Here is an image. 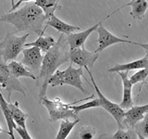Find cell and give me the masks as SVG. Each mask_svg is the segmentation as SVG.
<instances>
[{
    "instance_id": "cell-1",
    "label": "cell",
    "mask_w": 148,
    "mask_h": 139,
    "mask_svg": "<svg viewBox=\"0 0 148 139\" xmlns=\"http://www.w3.org/2000/svg\"><path fill=\"white\" fill-rule=\"evenodd\" d=\"M0 21L12 24L15 28L14 34L28 32V34L42 35L46 29L45 14L34 2L25 3L18 10L3 14L0 17Z\"/></svg>"
},
{
    "instance_id": "cell-2",
    "label": "cell",
    "mask_w": 148,
    "mask_h": 139,
    "mask_svg": "<svg viewBox=\"0 0 148 139\" xmlns=\"http://www.w3.org/2000/svg\"><path fill=\"white\" fill-rule=\"evenodd\" d=\"M69 45L67 40V35L61 34L58 40L56 42L44 56L43 63L38 76L36 77V85L40 88L39 103L46 96V90L49 85V79L56 72L59 66L69 61Z\"/></svg>"
},
{
    "instance_id": "cell-3",
    "label": "cell",
    "mask_w": 148,
    "mask_h": 139,
    "mask_svg": "<svg viewBox=\"0 0 148 139\" xmlns=\"http://www.w3.org/2000/svg\"><path fill=\"white\" fill-rule=\"evenodd\" d=\"M95 98V95H92V96L87 97V98L79 100L73 103H63L59 97H55L53 100L48 99L47 97H44L41 101V104L45 106V108L47 109L49 116H50V122H55L59 120H66V119H74L79 120L78 114L74 111L71 106L73 104H77L79 102L86 99H92Z\"/></svg>"
},
{
    "instance_id": "cell-4",
    "label": "cell",
    "mask_w": 148,
    "mask_h": 139,
    "mask_svg": "<svg viewBox=\"0 0 148 139\" xmlns=\"http://www.w3.org/2000/svg\"><path fill=\"white\" fill-rule=\"evenodd\" d=\"M82 77H83V68H74L72 63H71L69 65V67L64 71L57 70L49 79V85L52 87H57L64 85H71L73 87H76L81 92L86 94L87 91L83 86Z\"/></svg>"
},
{
    "instance_id": "cell-5",
    "label": "cell",
    "mask_w": 148,
    "mask_h": 139,
    "mask_svg": "<svg viewBox=\"0 0 148 139\" xmlns=\"http://www.w3.org/2000/svg\"><path fill=\"white\" fill-rule=\"evenodd\" d=\"M30 34L22 36H16L14 32H8L0 42V59L5 63L9 60H15L18 54L25 47L26 40Z\"/></svg>"
},
{
    "instance_id": "cell-6",
    "label": "cell",
    "mask_w": 148,
    "mask_h": 139,
    "mask_svg": "<svg viewBox=\"0 0 148 139\" xmlns=\"http://www.w3.org/2000/svg\"><path fill=\"white\" fill-rule=\"evenodd\" d=\"M0 85L2 89L7 92L8 102H10L13 92H18L24 96H27L26 87L13 75L7 63H5L2 59H0Z\"/></svg>"
},
{
    "instance_id": "cell-7",
    "label": "cell",
    "mask_w": 148,
    "mask_h": 139,
    "mask_svg": "<svg viewBox=\"0 0 148 139\" xmlns=\"http://www.w3.org/2000/svg\"><path fill=\"white\" fill-rule=\"evenodd\" d=\"M85 70L87 71V72L89 73L92 85L95 89L97 96H98V98H99V101H100V107H102L103 109H105L108 113H110L111 115L113 116V118L115 119L116 122H117L118 126H119V129H127L126 126H125V124H124L125 112H126L125 109H123L119 105L113 103L112 101H110L109 99H108L103 94H102V92L100 91V89L98 88V86H97L96 83L95 81L94 76H92V71H90V69L88 67H86Z\"/></svg>"
},
{
    "instance_id": "cell-8",
    "label": "cell",
    "mask_w": 148,
    "mask_h": 139,
    "mask_svg": "<svg viewBox=\"0 0 148 139\" xmlns=\"http://www.w3.org/2000/svg\"><path fill=\"white\" fill-rule=\"evenodd\" d=\"M110 16H111V14L108 16H106L104 20L109 18ZM103 21H101L98 28H97L96 31H95V32H97V34H98V39H97V44H98V46H97V48L95 50L96 53H100L103 50H105L106 48H108V46L116 45V44H119V43L133 44L132 41L120 38V37H118V36L114 35L113 34H111L108 30H106V28L104 27Z\"/></svg>"
},
{
    "instance_id": "cell-9",
    "label": "cell",
    "mask_w": 148,
    "mask_h": 139,
    "mask_svg": "<svg viewBox=\"0 0 148 139\" xmlns=\"http://www.w3.org/2000/svg\"><path fill=\"white\" fill-rule=\"evenodd\" d=\"M22 54L23 58H21V62L34 75L39 74L44 59L41 49L36 46H30L23 49Z\"/></svg>"
},
{
    "instance_id": "cell-10",
    "label": "cell",
    "mask_w": 148,
    "mask_h": 139,
    "mask_svg": "<svg viewBox=\"0 0 148 139\" xmlns=\"http://www.w3.org/2000/svg\"><path fill=\"white\" fill-rule=\"evenodd\" d=\"M99 53L95 51L90 52L84 47H79L69 50V61L72 64L78 65L82 68H92L94 67L95 61L98 59Z\"/></svg>"
},
{
    "instance_id": "cell-11",
    "label": "cell",
    "mask_w": 148,
    "mask_h": 139,
    "mask_svg": "<svg viewBox=\"0 0 148 139\" xmlns=\"http://www.w3.org/2000/svg\"><path fill=\"white\" fill-rule=\"evenodd\" d=\"M146 113H148V103L143 106H133L125 112V126L126 128H134L137 122L145 118Z\"/></svg>"
},
{
    "instance_id": "cell-12",
    "label": "cell",
    "mask_w": 148,
    "mask_h": 139,
    "mask_svg": "<svg viewBox=\"0 0 148 139\" xmlns=\"http://www.w3.org/2000/svg\"><path fill=\"white\" fill-rule=\"evenodd\" d=\"M102 21H100L98 23H96V24H95L94 26L88 28L87 30H84L80 32H72V34L67 35V40H68V43L69 45V49L71 50V49H75V48H79V47H84V44H85L87 38L89 37V35L92 34V32L96 31V29L98 28Z\"/></svg>"
},
{
    "instance_id": "cell-13",
    "label": "cell",
    "mask_w": 148,
    "mask_h": 139,
    "mask_svg": "<svg viewBox=\"0 0 148 139\" xmlns=\"http://www.w3.org/2000/svg\"><path fill=\"white\" fill-rule=\"evenodd\" d=\"M128 73L129 72H118L120 79H121L122 85H123V96H122L121 103L119 104V106L125 110L130 109L134 106L132 97V83H131L130 78L128 77Z\"/></svg>"
},
{
    "instance_id": "cell-14",
    "label": "cell",
    "mask_w": 148,
    "mask_h": 139,
    "mask_svg": "<svg viewBox=\"0 0 148 139\" xmlns=\"http://www.w3.org/2000/svg\"><path fill=\"white\" fill-rule=\"evenodd\" d=\"M45 24H46V26H51L52 28H54L55 30H57L58 32L66 34V35L71 34L77 30H81L80 27L69 24L67 22H64L63 21L60 20L59 18L56 16L55 14H53L52 16H50L47 20H46Z\"/></svg>"
},
{
    "instance_id": "cell-15",
    "label": "cell",
    "mask_w": 148,
    "mask_h": 139,
    "mask_svg": "<svg viewBox=\"0 0 148 139\" xmlns=\"http://www.w3.org/2000/svg\"><path fill=\"white\" fill-rule=\"evenodd\" d=\"M129 6L132 8V10L130 12V15L132 16L133 20H138L142 21L145 18V12L148 8V2L147 0H135V1H131L130 3H127L119 8L117 10L119 11V9H121L122 8Z\"/></svg>"
},
{
    "instance_id": "cell-16",
    "label": "cell",
    "mask_w": 148,
    "mask_h": 139,
    "mask_svg": "<svg viewBox=\"0 0 148 139\" xmlns=\"http://www.w3.org/2000/svg\"><path fill=\"white\" fill-rule=\"evenodd\" d=\"M148 66V58L145 56L143 58L134 60V61L124 63V64H117L114 67L108 69L109 72H130L133 70H141L146 68Z\"/></svg>"
},
{
    "instance_id": "cell-17",
    "label": "cell",
    "mask_w": 148,
    "mask_h": 139,
    "mask_svg": "<svg viewBox=\"0 0 148 139\" xmlns=\"http://www.w3.org/2000/svg\"><path fill=\"white\" fill-rule=\"evenodd\" d=\"M0 109L2 110L4 117L6 119V122L8 124V133H9L8 136H10V139H16L15 134H14V130H15V127L17 126V124L11 116L10 109H9V107H8V102L3 96L2 93L0 94Z\"/></svg>"
},
{
    "instance_id": "cell-18",
    "label": "cell",
    "mask_w": 148,
    "mask_h": 139,
    "mask_svg": "<svg viewBox=\"0 0 148 139\" xmlns=\"http://www.w3.org/2000/svg\"><path fill=\"white\" fill-rule=\"evenodd\" d=\"M8 66L10 70L11 73L18 79L21 77H28L34 81L36 80V76L31 71H29L21 62H17L16 60H12L11 62L8 64Z\"/></svg>"
},
{
    "instance_id": "cell-19",
    "label": "cell",
    "mask_w": 148,
    "mask_h": 139,
    "mask_svg": "<svg viewBox=\"0 0 148 139\" xmlns=\"http://www.w3.org/2000/svg\"><path fill=\"white\" fill-rule=\"evenodd\" d=\"M8 107H9V109H10L11 116L13 120H15L17 126L26 129V120L28 118V114L20 109L18 102L16 101L15 103L8 102Z\"/></svg>"
},
{
    "instance_id": "cell-20",
    "label": "cell",
    "mask_w": 148,
    "mask_h": 139,
    "mask_svg": "<svg viewBox=\"0 0 148 139\" xmlns=\"http://www.w3.org/2000/svg\"><path fill=\"white\" fill-rule=\"evenodd\" d=\"M55 44H56V41L53 36H51V35L45 36L44 34H42V35H39V37L34 42L25 44V47L36 46V47H39L41 49L42 52L45 54L52 46L55 45Z\"/></svg>"
},
{
    "instance_id": "cell-21",
    "label": "cell",
    "mask_w": 148,
    "mask_h": 139,
    "mask_svg": "<svg viewBox=\"0 0 148 139\" xmlns=\"http://www.w3.org/2000/svg\"><path fill=\"white\" fill-rule=\"evenodd\" d=\"M99 139H139L138 134L134 128L118 129L113 134H101Z\"/></svg>"
},
{
    "instance_id": "cell-22",
    "label": "cell",
    "mask_w": 148,
    "mask_h": 139,
    "mask_svg": "<svg viewBox=\"0 0 148 139\" xmlns=\"http://www.w3.org/2000/svg\"><path fill=\"white\" fill-rule=\"evenodd\" d=\"M34 3L43 9L44 13L45 14L46 20L53 14H55V11L57 9L61 8V6L59 5V0H35Z\"/></svg>"
},
{
    "instance_id": "cell-23",
    "label": "cell",
    "mask_w": 148,
    "mask_h": 139,
    "mask_svg": "<svg viewBox=\"0 0 148 139\" xmlns=\"http://www.w3.org/2000/svg\"><path fill=\"white\" fill-rule=\"evenodd\" d=\"M80 122V119L79 120H74L73 122H71L68 119L66 120H61L60 122V127H59V131L54 139H66L68 136L71 133V130L74 128V126Z\"/></svg>"
},
{
    "instance_id": "cell-24",
    "label": "cell",
    "mask_w": 148,
    "mask_h": 139,
    "mask_svg": "<svg viewBox=\"0 0 148 139\" xmlns=\"http://www.w3.org/2000/svg\"><path fill=\"white\" fill-rule=\"evenodd\" d=\"M147 79H148V66L146 68L139 70L137 72L132 74V75L130 77V81H131L132 85H136L138 83H141V86H140V89H139V93H138V97L140 96V93L142 91V87L146 83Z\"/></svg>"
},
{
    "instance_id": "cell-25",
    "label": "cell",
    "mask_w": 148,
    "mask_h": 139,
    "mask_svg": "<svg viewBox=\"0 0 148 139\" xmlns=\"http://www.w3.org/2000/svg\"><path fill=\"white\" fill-rule=\"evenodd\" d=\"M134 130L137 134H141L142 136L148 139V113H146L145 118L135 124Z\"/></svg>"
},
{
    "instance_id": "cell-26",
    "label": "cell",
    "mask_w": 148,
    "mask_h": 139,
    "mask_svg": "<svg viewBox=\"0 0 148 139\" xmlns=\"http://www.w3.org/2000/svg\"><path fill=\"white\" fill-rule=\"evenodd\" d=\"M97 107H100L99 98H92L91 101H88L86 103H83L81 105H71V108L78 114L79 112H81V111L84 109H91V108H97Z\"/></svg>"
},
{
    "instance_id": "cell-27",
    "label": "cell",
    "mask_w": 148,
    "mask_h": 139,
    "mask_svg": "<svg viewBox=\"0 0 148 139\" xmlns=\"http://www.w3.org/2000/svg\"><path fill=\"white\" fill-rule=\"evenodd\" d=\"M96 130L92 126H83L79 132L80 139H94L95 136Z\"/></svg>"
},
{
    "instance_id": "cell-28",
    "label": "cell",
    "mask_w": 148,
    "mask_h": 139,
    "mask_svg": "<svg viewBox=\"0 0 148 139\" xmlns=\"http://www.w3.org/2000/svg\"><path fill=\"white\" fill-rule=\"evenodd\" d=\"M15 131L18 133V136H21V139H32L30 136V133L27 132V129L21 128L20 126H16Z\"/></svg>"
},
{
    "instance_id": "cell-29",
    "label": "cell",
    "mask_w": 148,
    "mask_h": 139,
    "mask_svg": "<svg viewBox=\"0 0 148 139\" xmlns=\"http://www.w3.org/2000/svg\"><path fill=\"white\" fill-rule=\"evenodd\" d=\"M35 0H18V1L14 5V7H12L10 9H9V11L8 12H11V11H14L15 9L17 8H18L21 6V5L22 4V3H28V2H34Z\"/></svg>"
},
{
    "instance_id": "cell-30",
    "label": "cell",
    "mask_w": 148,
    "mask_h": 139,
    "mask_svg": "<svg viewBox=\"0 0 148 139\" xmlns=\"http://www.w3.org/2000/svg\"><path fill=\"white\" fill-rule=\"evenodd\" d=\"M132 45H136L143 47V49L145 50V56L148 58V43H137V42H133Z\"/></svg>"
},
{
    "instance_id": "cell-31",
    "label": "cell",
    "mask_w": 148,
    "mask_h": 139,
    "mask_svg": "<svg viewBox=\"0 0 148 139\" xmlns=\"http://www.w3.org/2000/svg\"><path fill=\"white\" fill-rule=\"evenodd\" d=\"M0 133H8V134L9 133L8 132H7V131H5V130H3L1 127H0Z\"/></svg>"
},
{
    "instance_id": "cell-32",
    "label": "cell",
    "mask_w": 148,
    "mask_h": 139,
    "mask_svg": "<svg viewBox=\"0 0 148 139\" xmlns=\"http://www.w3.org/2000/svg\"><path fill=\"white\" fill-rule=\"evenodd\" d=\"M14 1H15V0H10V3H11V8H12V7H14V5H15V2H14Z\"/></svg>"
},
{
    "instance_id": "cell-33",
    "label": "cell",
    "mask_w": 148,
    "mask_h": 139,
    "mask_svg": "<svg viewBox=\"0 0 148 139\" xmlns=\"http://www.w3.org/2000/svg\"><path fill=\"white\" fill-rule=\"evenodd\" d=\"M138 138H139V139H147V138H145L143 136H142L141 134H138Z\"/></svg>"
},
{
    "instance_id": "cell-34",
    "label": "cell",
    "mask_w": 148,
    "mask_h": 139,
    "mask_svg": "<svg viewBox=\"0 0 148 139\" xmlns=\"http://www.w3.org/2000/svg\"><path fill=\"white\" fill-rule=\"evenodd\" d=\"M0 88H1V85H0ZM0 94H1V92H0Z\"/></svg>"
},
{
    "instance_id": "cell-35",
    "label": "cell",
    "mask_w": 148,
    "mask_h": 139,
    "mask_svg": "<svg viewBox=\"0 0 148 139\" xmlns=\"http://www.w3.org/2000/svg\"><path fill=\"white\" fill-rule=\"evenodd\" d=\"M132 1H135V0H132Z\"/></svg>"
}]
</instances>
